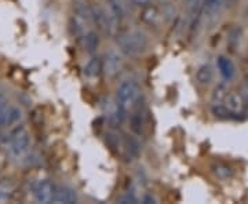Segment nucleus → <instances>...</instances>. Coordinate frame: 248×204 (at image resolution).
Masks as SVG:
<instances>
[{"mask_svg":"<svg viewBox=\"0 0 248 204\" xmlns=\"http://www.w3.org/2000/svg\"><path fill=\"white\" fill-rule=\"evenodd\" d=\"M53 203L75 204L78 203V193L73 188L68 185H58L54 189Z\"/></svg>","mask_w":248,"mask_h":204,"instance_id":"6e6552de","label":"nucleus"},{"mask_svg":"<svg viewBox=\"0 0 248 204\" xmlns=\"http://www.w3.org/2000/svg\"><path fill=\"white\" fill-rule=\"evenodd\" d=\"M54 189H55V185L50 179L43 178V179L36 181L32 187V195H33L35 202L42 204L53 203Z\"/></svg>","mask_w":248,"mask_h":204,"instance_id":"423d86ee","label":"nucleus"},{"mask_svg":"<svg viewBox=\"0 0 248 204\" xmlns=\"http://www.w3.org/2000/svg\"><path fill=\"white\" fill-rule=\"evenodd\" d=\"M22 120H24V110L17 105H10L4 120V127H16Z\"/></svg>","mask_w":248,"mask_h":204,"instance_id":"9b49d317","label":"nucleus"},{"mask_svg":"<svg viewBox=\"0 0 248 204\" xmlns=\"http://www.w3.org/2000/svg\"><path fill=\"white\" fill-rule=\"evenodd\" d=\"M214 78L213 68L208 63H204L202 66H199V69L196 71V80L200 84H208Z\"/></svg>","mask_w":248,"mask_h":204,"instance_id":"4468645a","label":"nucleus"},{"mask_svg":"<svg viewBox=\"0 0 248 204\" xmlns=\"http://www.w3.org/2000/svg\"><path fill=\"white\" fill-rule=\"evenodd\" d=\"M163 18H164V13L155 4H148L145 7H142L141 14H140V19L145 25L148 27L157 28L161 25L163 22Z\"/></svg>","mask_w":248,"mask_h":204,"instance_id":"0eeeda50","label":"nucleus"},{"mask_svg":"<svg viewBox=\"0 0 248 204\" xmlns=\"http://www.w3.org/2000/svg\"><path fill=\"white\" fill-rule=\"evenodd\" d=\"M187 1H195V0H187Z\"/></svg>","mask_w":248,"mask_h":204,"instance_id":"b1692460","label":"nucleus"},{"mask_svg":"<svg viewBox=\"0 0 248 204\" xmlns=\"http://www.w3.org/2000/svg\"><path fill=\"white\" fill-rule=\"evenodd\" d=\"M91 18L94 24L97 25L98 31L102 32L104 35L116 36L119 31L120 21L116 18V16L110 11L107 4H95L91 7Z\"/></svg>","mask_w":248,"mask_h":204,"instance_id":"20e7f679","label":"nucleus"},{"mask_svg":"<svg viewBox=\"0 0 248 204\" xmlns=\"http://www.w3.org/2000/svg\"><path fill=\"white\" fill-rule=\"evenodd\" d=\"M217 65H218L219 73H221V76L223 79L226 80V81L233 80L234 75H236V68H234V65H233V63H232L229 58L221 55L218 58V61H217Z\"/></svg>","mask_w":248,"mask_h":204,"instance_id":"1a4fd4ad","label":"nucleus"},{"mask_svg":"<svg viewBox=\"0 0 248 204\" xmlns=\"http://www.w3.org/2000/svg\"><path fill=\"white\" fill-rule=\"evenodd\" d=\"M214 173H215V175L219 178H229L232 175V169L231 167H228V166H223V164H217V166H214L213 167Z\"/></svg>","mask_w":248,"mask_h":204,"instance_id":"aec40b11","label":"nucleus"},{"mask_svg":"<svg viewBox=\"0 0 248 204\" xmlns=\"http://www.w3.org/2000/svg\"><path fill=\"white\" fill-rule=\"evenodd\" d=\"M130 123H131V130H133V133L137 134V135H140V134H142L143 127H145V116L142 115V112L137 110V112H134L133 115H131Z\"/></svg>","mask_w":248,"mask_h":204,"instance_id":"dca6fc26","label":"nucleus"},{"mask_svg":"<svg viewBox=\"0 0 248 204\" xmlns=\"http://www.w3.org/2000/svg\"><path fill=\"white\" fill-rule=\"evenodd\" d=\"M223 1L225 0H205V10L210 14H213V13H215V11H218V10L221 9Z\"/></svg>","mask_w":248,"mask_h":204,"instance_id":"412c9836","label":"nucleus"},{"mask_svg":"<svg viewBox=\"0 0 248 204\" xmlns=\"http://www.w3.org/2000/svg\"><path fill=\"white\" fill-rule=\"evenodd\" d=\"M14 193V185L9 181H0V203H6Z\"/></svg>","mask_w":248,"mask_h":204,"instance_id":"a211bd4d","label":"nucleus"},{"mask_svg":"<svg viewBox=\"0 0 248 204\" xmlns=\"http://www.w3.org/2000/svg\"><path fill=\"white\" fill-rule=\"evenodd\" d=\"M213 113L219 119H240V116L234 112H232L231 109L225 107L221 102H215L213 105Z\"/></svg>","mask_w":248,"mask_h":204,"instance_id":"2eb2a0df","label":"nucleus"},{"mask_svg":"<svg viewBox=\"0 0 248 204\" xmlns=\"http://www.w3.org/2000/svg\"><path fill=\"white\" fill-rule=\"evenodd\" d=\"M83 40V47L84 50L89 54H94L97 51V48L99 47V37L95 31L90 29L89 32H86L84 35L81 36Z\"/></svg>","mask_w":248,"mask_h":204,"instance_id":"f8f14e48","label":"nucleus"},{"mask_svg":"<svg viewBox=\"0 0 248 204\" xmlns=\"http://www.w3.org/2000/svg\"><path fill=\"white\" fill-rule=\"evenodd\" d=\"M226 104H225V107L228 108V109H231L232 112H234V113H237L240 115V112H241V109H243V98L240 94L237 93H231V94H226Z\"/></svg>","mask_w":248,"mask_h":204,"instance_id":"ddd939ff","label":"nucleus"},{"mask_svg":"<svg viewBox=\"0 0 248 204\" xmlns=\"http://www.w3.org/2000/svg\"><path fill=\"white\" fill-rule=\"evenodd\" d=\"M10 102L6 91L0 87V127H4V120H6V115L9 110Z\"/></svg>","mask_w":248,"mask_h":204,"instance_id":"f3484780","label":"nucleus"},{"mask_svg":"<svg viewBox=\"0 0 248 204\" xmlns=\"http://www.w3.org/2000/svg\"><path fill=\"white\" fill-rule=\"evenodd\" d=\"M31 143H32V138L27 127L19 125L16 126L7 137V142H6L7 153L13 160L22 159L31 149Z\"/></svg>","mask_w":248,"mask_h":204,"instance_id":"f03ea898","label":"nucleus"},{"mask_svg":"<svg viewBox=\"0 0 248 204\" xmlns=\"http://www.w3.org/2000/svg\"><path fill=\"white\" fill-rule=\"evenodd\" d=\"M247 14H248V10H247Z\"/></svg>","mask_w":248,"mask_h":204,"instance_id":"393cba45","label":"nucleus"},{"mask_svg":"<svg viewBox=\"0 0 248 204\" xmlns=\"http://www.w3.org/2000/svg\"><path fill=\"white\" fill-rule=\"evenodd\" d=\"M140 98H141V89L135 80H123L119 84L116 93V102L123 113L127 115L128 112L134 110L140 102Z\"/></svg>","mask_w":248,"mask_h":204,"instance_id":"7ed1b4c3","label":"nucleus"},{"mask_svg":"<svg viewBox=\"0 0 248 204\" xmlns=\"http://www.w3.org/2000/svg\"><path fill=\"white\" fill-rule=\"evenodd\" d=\"M241 98H243V101L246 102L248 105V76L247 79L244 80V84H243V87H241Z\"/></svg>","mask_w":248,"mask_h":204,"instance_id":"4be33fe9","label":"nucleus"},{"mask_svg":"<svg viewBox=\"0 0 248 204\" xmlns=\"http://www.w3.org/2000/svg\"><path fill=\"white\" fill-rule=\"evenodd\" d=\"M101 73H102V60L99 57L93 55L84 65V76H87L89 79H95Z\"/></svg>","mask_w":248,"mask_h":204,"instance_id":"9d476101","label":"nucleus"},{"mask_svg":"<svg viewBox=\"0 0 248 204\" xmlns=\"http://www.w3.org/2000/svg\"><path fill=\"white\" fill-rule=\"evenodd\" d=\"M107 6L110 9V11L116 16V18L122 22V19L124 18V11L122 4L119 3V0H107Z\"/></svg>","mask_w":248,"mask_h":204,"instance_id":"6ab92c4d","label":"nucleus"},{"mask_svg":"<svg viewBox=\"0 0 248 204\" xmlns=\"http://www.w3.org/2000/svg\"><path fill=\"white\" fill-rule=\"evenodd\" d=\"M123 69V58L116 50H109L102 58V73L108 79H115Z\"/></svg>","mask_w":248,"mask_h":204,"instance_id":"39448f33","label":"nucleus"},{"mask_svg":"<svg viewBox=\"0 0 248 204\" xmlns=\"http://www.w3.org/2000/svg\"><path fill=\"white\" fill-rule=\"evenodd\" d=\"M116 45L119 51L127 57H140L149 48V37L141 29H128L116 33Z\"/></svg>","mask_w":248,"mask_h":204,"instance_id":"f257e3e1","label":"nucleus"},{"mask_svg":"<svg viewBox=\"0 0 248 204\" xmlns=\"http://www.w3.org/2000/svg\"><path fill=\"white\" fill-rule=\"evenodd\" d=\"M153 0H131V3H133L134 6H137V7H145V6H148V4H151Z\"/></svg>","mask_w":248,"mask_h":204,"instance_id":"5701e85b","label":"nucleus"}]
</instances>
